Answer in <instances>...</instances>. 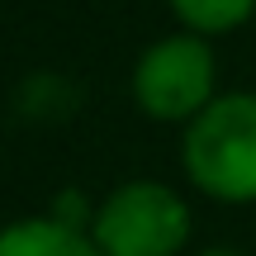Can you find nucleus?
<instances>
[{"instance_id":"obj_6","label":"nucleus","mask_w":256,"mask_h":256,"mask_svg":"<svg viewBox=\"0 0 256 256\" xmlns=\"http://www.w3.org/2000/svg\"><path fill=\"white\" fill-rule=\"evenodd\" d=\"M200 256H242V252H228V247H209V252H200Z\"/></svg>"},{"instance_id":"obj_2","label":"nucleus","mask_w":256,"mask_h":256,"mask_svg":"<svg viewBox=\"0 0 256 256\" xmlns=\"http://www.w3.org/2000/svg\"><path fill=\"white\" fill-rule=\"evenodd\" d=\"M100 256H176L190 238V204L162 180H128L90 214Z\"/></svg>"},{"instance_id":"obj_4","label":"nucleus","mask_w":256,"mask_h":256,"mask_svg":"<svg viewBox=\"0 0 256 256\" xmlns=\"http://www.w3.org/2000/svg\"><path fill=\"white\" fill-rule=\"evenodd\" d=\"M0 256H100L95 238L86 228H72V223L52 218H19L0 228Z\"/></svg>"},{"instance_id":"obj_1","label":"nucleus","mask_w":256,"mask_h":256,"mask_svg":"<svg viewBox=\"0 0 256 256\" xmlns=\"http://www.w3.org/2000/svg\"><path fill=\"white\" fill-rule=\"evenodd\" d=\"M185 176L218 204H256V95H218L185 124Z\"/></svg>"},{"instance_id":"obj_5","label":"nucleus","mask_w":256,"mask_h":256,"mask_svg":"<svg viewBox=\"0 0 256 256\" xmlns=\"http://www.w3.org/2000/svg\"><path fill=\"white\" fill-rule=\"evenodd\" d=\"M190 34H228L256 14V0H166Z\"/></svg>"},{"instance_id":"obj_3","label":"nucleus","mask_w":256,"mask_h":256,"mask_svg":"<svg viewBox=\"0 0 256 256\" xmlns=\"http://www.w3.org/2000/svg\"><path fill=\"white\" fill-rule=\"evenodd\" d=\"M218 66H214V48L204 43V34H171L156 38L133 66V100L147 119H185L190 124L200 110H209L218 95Z\"/></svg>"}]
</instances>
